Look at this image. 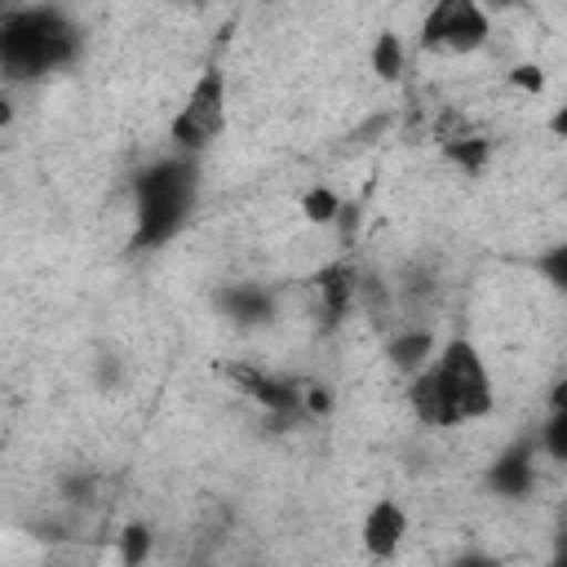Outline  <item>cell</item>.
<instances>
[{
  "label": "cell",
  "instance_id": "cell-16",
  "mask_svg": "<svg viewBox=\"0 0 567 567\" xmlns=\"http://www.w3.org/2000/svg\"><path fill=\"white\" fill-rule=\"evenodd\" d=\"M151 549H155V532H151V523H146V518H128V523L120 527V545H115L120 563L137 567V563L151 558Z\"/></svg>",
  "mask_w": 567,
  "mask_h": 567
},
{
  "label": "cell",
  "instance_id": "cell-15",
  "mask_svg": "<svg viewBox=\"0 0 567 567\" xmlns=\"http://www.w3.org/2000/svg\"><path fill=\"white\" fill-rule=\"evenodd\" d=\"M297 213H301V221H310V226H332V221H341L346 199H341L332 186H310V190H301Z\"/></svg>",
  "mask_w": 567,
  "mask_h": 567
},
{
  "label": "cell",
  "instance_id": "cell-25",
  "mask_svg": "<svg viewBox=\"0 0 567 567\" xmlns=\"http://www.w3.org/2000/svg\"><path fill=\"white\" fill-rule=\"evenodd\" d=\"M13 4H18V0H0V13H4V9H13Z\"/></svg>",
  "mask_w": 567,
  "mask_h": 567
},
{
  "label": "cell",
  "instance_id": "cell-8",
  "mask_svg": "<svg viewBox=\"0 0 567 567\" xmlns=\"http://www.w3.org/2000/svg\"><path fill=\"white\" fill-rule=\"evenodd\" d=\"M430 137H434L439 155H443L447 164H456L461 173H470V177H483L487 164H492V151H496V142H492L465 111H456V106H443V111L434 115Z\"/></svg>",
  "mask_w": 567,
  "mask_h": 567
},
{
  "label": "cell",
  "instance_id": "cell-2",
  "mask_svg": "<svg viewBox=\"0 0 567 567\" xmlns=\"http://www.w3.org/2000/svg\"><path fill=\"white\" fill-rule=\"evenodd\" d=\"M84 49L80 22L58 4H13L0 13V80L35 84L66 71Z\"/></svg>",
  "mask_w": 567,
  "mask_h": 567
},
{
  "label": "cell",
  "instance_id": "cell-12",
  "mask_svg": "<svg viewBox=\"0 0 567 567\" xmlns=\"http://www.w3.org/2000/svg\"><path fill=\"white\" fill-rule=\"evenodd\" d=\"M434 346H439V337H434V328H430V323H421V319L394 323V328H390V337H385V363H390L399 377H412L416 368H425V363H430Z\"/></svg>",
  "mask_w": 567,
  "mask_h": 567
},
{
  "label": "cell",
  "instance_id": "cell-13",
  "mask_svg": "<svg viewBox=\"0 0 567 567\" xmlns=\"http://www.w3.org/2000/svg\"><path fill=\"white\" fill-rule=\"evenodd\" d=\"M563 390H567V385L554 381L549 412H545V421H540V430H536V452H540L545 461H554V465L567 461V394H563Z\"/></svg>",
  "mask_w": 567,
  "mask_h": 567
},
{
  "label": "cell",
  "instance_id": "cell-21",
  "mask_svg": "<svg viewBox=\"0 0 567 567\" xmlns=\"http://www.w3.org/2000/svg\"><path fill=\"white\" fill-rule=\"evenodd\" d=\"M532 266L545 275V284H549L554 292H563V288H567V248H563V244H554V248H549L545 257H536Z\"/></svg>",
  "mask_w": 567,
  "mask_h": 567
},
{
  "label": "cell",
  "instance_id": "cell-4",
  "mask_svg": "<svg viewBox=\"0 0 567 567\" xmlns=\"http://www.w3.org/2000/svg\"><path fill=\"white\" fill-rule=\"evenodd\" d=\"M226 124H230V84H226V71L217 62H208L195 75V84L186 89V102L177 106V115L168 124V142H173V151L204 159L226 137Z\"/></svg>",
  "mask_w": 567,
  "mask_h": 567
},
{
  "label": "cell",
  "instance_id": "cell-19",
  "mask_svg": "<svg viewBox=\"0 0 567 567\" xmlns=\"http://www.w3.org/2000/svg\"><path fill=\"white\" fill-rule=\"evenodd\" d=\"M505 84L518 89V93H527V97H540L545 84H549V75H545L540 62H514V66L505 71Z\"/></svg>",
  "mask_w": 567,
  "mask_h": 567
},
{
  "label": "cell",
  "instance_id": "cell-10",
  "mask_svg": "<svg viewBox=\"0 0 567 567\" xmlns=\"http://www.w3.org/2000/svg\"><path fill=\"white\" fill-rule=\"evenodd\" d=\"M359 275H363V270H359L350 257H337V261H328V266H319V270L310 275L315 310H319V319H323V332L341 328V323L359 310Z\"/></svg>",
  "mask_w": 567,
  "mask_h": 567
},
{
  "label": "cell",
  "instance_id": "cell-5",
  "mask_svg": "<svg viewBox=\"0 0 567 567\" xmlns=\"http://www.w3.org/2000/svg\"><path fill=\"white\" fill-rule=\"evenodd\" d=\"M492 44V9L478 0H434L416 27V49L443 58H470Z\"/></svg>",
  "mask_w": 567,
  "mask_h": 567
},
{
  "label": "cell",
  "instance_id": "cell-3",
  "mask_svg": "<svg viewBox=\"0 0 567 567\" xmlns=\"http://www.w3.org/2000/svg\"><path fill=\"white\" fill-rule=\"evenodd\" d=\"M425 368H430V377H434V390H439L447 430L487 421V416L496 412V381H492V368H487L483 350H478L465 332L443 337V341L434 346V354H430Z\"/></svg>",
  "mask_w": 567,
  "mask_h": 567
},
{
  "label": "cell",
  "instance_id": "cell-24",
  "mask_svg": "<svg viewBox=\"0 0 567 567\" xmlns=\"http://www.w3.org/2000/svg\"><path fill=\"white\" fill-rule=\"evenodd\" d=\"M13 124V102H9V93H0V128H9Z\"/></svg>",
  "mask_w": 567,
  "mask_h": 567
},
{
  "label": "cell",
  "instance_id": "cell-7",
  "mask_svg": "<svg viewBox=\"0 0 567 567\" xmlns=\"http://www.w3.org/2000/svg\"><path fill=\"white\" fill-rule=\"evenodd\" d=\"M208 306L221 323L239 332H261L279 319V288L266 279H221L208 292Z\"/></svg>",
  "mask_w": 567,
  "mask_h": 567
},
{
  "label": "cell",
  "instance_id": "cell-23",
  "mask_svg": "<svg viewBox=\"0 0 567 567\" xmlns=\"http://www.w3.org/2000/svg\"><path fill=\"white\" fill-rule=\"evenodd\" d=\"M483 9H496V13H505V9H523L527 0H478Z\"/></svg>",
  "mask_w": 567,
  "mask_h": 567
},
{
  "label": "cell",
  "instance_id": "cell-11",
  "mask_svg": "<svg viewBox=\"0 0 567 567\" xmlns=\"http://www.w3.org/2000/svg\"><path fill=\"white\" fill-rule=\"evenodd\" d=\"M408 532H412V518H408V509H403L399 496H377V501H368V509H363V518H359V545H363L368 558L390 563V558L403 549Z\"/></svg>",
  "mask_w": 567,
  "mask_h": 567
},
{
  "label": "cell",
  "instance_id": "cell-1",
  "mask_svg": "<svg viewBox=\"0 0 567 567\" xmlns=\"http://www.w3.org/2000/svg\"><path fill=\"white\" fill-rule=\"evenodd\" d=\"M199 186H204L199 155L168 151V155L151 159V164L133 177L128 252H159V248H168V244L186 230V221L195 217Z\"/></svg>",
  "mask_w": 567,
  "mask_h": 567
},
{
  "label": "cell",
  "instance_id": "cell-6",
  "mask_svg": "<svg viewBox=\"0 0 567 567\" xmlns=\"http://www.w3.org/2000/svg\"><path fill=\"white\" fill-rule=\"evenodd\" d=\"M248 403H257V412L266 421H275L279 430H301L310 425L306 416V403H301V385L306 377H292V372H275V368H261V363H248V359H230L217 368Z\"/></svg>",
  "mask_w": 567,
  "mask_h": 567
},
{
  "label": "cell",
  "instance_id": "cell-18",
  "mask_svg": "<svg viewBox=\"0 0 567 567\" xmlns=\"http://www.w3.org/2000/svg\"><path fill=\"white\" fill-rule=\"evenodd\" d=\"M97 487H102L97 470H66V474L58 478V492H62V501H71V505H93V501H97Z\"/></svg>",
  "mask_w": 567,
  "mask_h": 567
},
{
  "label": "cell",
  "instance_id": "cell-9",
  "mask_svg": "<svg viewBox=\"0 0 567 567\" xmlns=\"http://www.w3.org/2000/svg\"><path fill=\"white\" fill-rule=\"evenodd\" d=\"M536 439L532 434H518V439H509L492 461H487V470H483V483H487V492L492 496H501V501H527L532 492H536Z\"/></svg>",
  "mask_w": 567,
  "mask_h": 567
},
{
  "label": "cell",
  "instance_id": "cell-17",
  "mask_svg": "<svg viewBox=\"0 0 567 567\" xmlns=\"http://www.w3.org/2000/svg\"><path fill=\"white\" fill-rule=\"evenodd\" d=\"M124 381H128V363H124V354L111 350V346H102V350L93 354V385L106 390V394H120Z\"/></svg>",
  "mask_w": 567,
  "mask_h": 567
},
{
  "label": "cell",
  "instance_id": "cell-14",
  "mask_svg": "<svg viewBox=\"0 0 567 567\" xmlns=\"http://www.w3.org/2000/svg\"><path fill=\"white\" fill-rule=\"evenodd\" d=\"M403 66H408V44L394 27H381L372 35V49H368V71L381 80V84H399L403 80Z\"/></svg>",
  "mask_w": 567,
  "mask_h": 567
},
{
  "label": "cell",
  "instance_id": "cell-22",
  "mask_svg": "<svg viewBox=\"0 0 567 567\" xmlns=\"http://www.w3.org/2000/svg\"><path fill=\"white\" fill-rule=\"evenodd\" d=\"M381 128H385V115H372L359 133L346 137V151H368V146H377V133H381Z\"/></svg>",
  "mask_w": 567,
  "mask_h": 567
},
{
  "label": "cell",
  "instance_id": "cell-20",
  "mask_svg": "<svg viewBox=\"0 0 567 567\" xmlns=\"http://www.w3.org/2000/svg\"><path fill=\"white\" fill-rule=\"evenodd\" d=\"M301 403H306V416H310V425L315 421H323V416H332V385L328 381H315V377H306V385H301Z\"/></svg>",
  "mask_w": 567,
  "mask_h": 567
}]
</instances>
